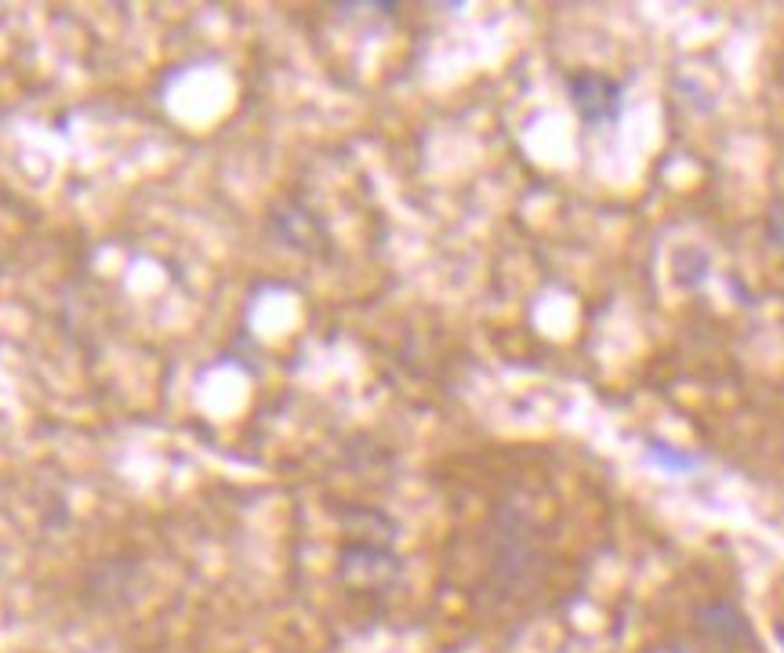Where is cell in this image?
Listing matches in <instances>:
<instances>
[{
  "mask_svg": "<svg viewBox=\"0 0 784 653\" xmlns=\"http://www.w3.org/2000/svg\"><path fill=\"white\" fill-rule=\"evenodd\" d=\"M567 98H570V106H574V113H578L585 124L596 127V124L618 120L625 88H621L614 77H607V73L581 69V73H570L567 77Z\"/></svg>",
  "mask_w": 784,
  "mask_h": 653,
  "instance_id": "obj_1",
  "label": "cell"
},
{
  "mask_svg": "<svg viewBox=\"0 0 784 653\" xmlns=\"http://www.w3.org/2000/svg\"><path fill=\"white\" fill-rule=\"evenodd\" d=\"M396 570H400V563L392 556V548L385 545V541H378V537L353 541V545H345V552H342V577L345 581H353V585L378 588V585H385Z\"/></svg>",
  "mask_w": 784,
  "mask_h": 653,
  "instance_id": "obj_2",
  "label": "cell"
},
{
  "mask_svg": "<svg viewBox=\"0 0 784 653\" xmlns=\"http://www.w3.org/2000/svg\"><path fill=\"white\" fill-rule=\"evenodd\" d=\"M766 236H770V244L784 251V200H777V204L770 207V215H766Z\"/></svg>",
  "mask_w": 784,
  "mask_h": 653,
  "instance_id": "obj_3",
  "label": "cell"
},
{
  "mask_svg": "<svg viewBox=\"0 0 784 653\" xmlns=\"http://www.w3.org/2000/svg\"><path fill=\"white\" fill-rule=\"evenodd\" d=\"M781 643H784V628H781Z\"/></svg>",
  "mask_w": 784,
  "mask_h": 653,
  "instance_id": "obj_4",
  "label": "cell"
}]
</instances>
